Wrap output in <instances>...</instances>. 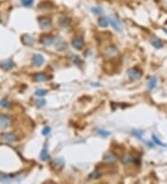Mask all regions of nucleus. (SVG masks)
<instances>
[{"label":"nucleus","mask_w":167,"mask_h":184,"mask_svg":"<svg viewBox=\"0 0 167 184\" xmlns=\"http://www.w3.org/2000/svg\"><path fill=\"white\" fill-rule=\"evenodd\" d=\"M109 21H110L112 27L114 30L118 31V32H121L122 29H123V27H122V23L120 22V21H119L117 18H110Z\"/></svg>","instance_id":"2"},{"label":"nucleus","mask_w":167,"mask_h":184,"mask_svg":"<svg viewBox=\"0 0 167 184\" xmlns=\"http://www.w3.org/2000/svg\"><path fill=\"white\" fill-rule=\"evenodd\" d=\"M35 80L37 81V82H45L47 80V76L46 74H43V73H39V74H36V76H35Z\"/></svg>","instance_id":"14"},{"label":"nucleus","mask_w":167,"mask_h":184,"mask_svg":"<svg viewBox=\"0 0 167 184\" xmlns=\"http://www.w3.org/2000/svg\"><path fill=\"white\" fill-rule=\"evenodd\" d=\"M63 165H64V161L62 158L55 159L52 163V166L54 168H61V167H63Z\"/></svg>","instance_id":"13"},{"label":"nucleus","mask_w":167,"mask_h":184,"mask_svg":"<svg viewBox=\"0 0 167 184\" xmlns=\"http://www.w3.org/2000/svg\"><path fill=\"white\" fill-rule=\"evenodd\" d=\"M97 133L99 136L103 137V138H106V137H108V136L111 135V132H110V131H107V130H101V129L97 130Z\"/></svg>","instance_id":"20"},{"label":"nucleus","mask_w":167,"mask_h":184,"mask_svg":"<svg viewBox=\"0 0 167 184\" xmlns=\"http://www.w3.org/2000/svg\"><path fill=\"white\" fill-rule=\"evenodd\" d=\"M0 105H1L2 107H4V108H9L10 106V104L9 103V102L6 101V100H2L1 102H0Z\"/></svg>","instance_id":"30"},{"label":"nucleus","mask_w":167,"mask_h":184,"mask_svg":"<svg viewBox=\"0 0 167 184\" xmlns=\"http://www.w3.org/2000/svg\"><path fill=\"white\" fill-rule=\"evenodd\" d=\"M21 41L23 42L24 45H28V46H31V45L33 44V38H32L31 36H29V35H24V36H22Z\"/></svg>","instance_id":"11"},{"label":"nucleus","mask_w":167,"mask_h":184,"mask_svg":"<svg viewBox=\"0 0 167 184\" xmlns=\"http://www.w3.org/2000/svg\"><path fill=\"white\" fill-rule=\"evenodd\" d=\"M132 134L134 135V136H136L137 138H139V139H142V135H143V131H139V130H133V132H132Z\"/></svg>","instance_id":"24"},{"label":"nucleus","mask_w":167,"mask_h":184,"mask_svg":"<svg viewBox=\"0 0 167 184\" xmlns=\"http://www.w3.org/2000/svg\"><path fill=\"white\" fill-rule=\"evenodd\" d=\"M97 22H98V25L100 27H107L109 25V23H110L109 20L106 19V18H100Z\"/></svg>","instance_id":"18"},{"label":"nucleus","mask_w":167,"mask_h":184,"mask_svg":"<svg viewBox=\"0 0 167 184\" xmlns=\"http://www.w3.org/2000/svg\"><path fill=\"white\" fill-rule=\"evenodd\" d=\"M131 161H132V158H131V156L128 155H123V158H122V162H123V164H128V163H130Z\"/></svg>","instance_id":"23"},{"label":"nucleus","mask_w":167,"mask_h":184,"mask_svg":"<svg viewBox=\"0 0 167 184\" xmlns=\"http://www.w3.org/2000/svg\"><path fill=\"white\" fill-rule=\"evenodd\" d=\"M1 65L5 70H9L13 67V63L11 60H6V61H3V63H1Z\"/></svg>","instance_id":"17"},{"label":"nucleus","mask_w":167,"mask_h":184,"mask_svg":"<svg viewBox=\"0 0 167 184\" xmlns=\"http://www.w3.org/2000/svg\"><path fill=\"white\" fill-rule=\"evenodd\" d=\"M156 85H157V78L153 76V77H151V78L150 79V81H149V84H148V88H149V90L154 89L155 86H156Z\"/></svg>","instance_id":"16"},{"label":"nucleus","mask_w":167,"mask_h":184,"mask_svg":"<svg viewBox=\"0 0 167 184\" xmlns=\"http://www.w3.org/2000/svg\"><path fill=\"white\" fill-rule=\"evenodd\" d=\"M41 43L45 46H50L54 43V37L51 36H44L41 38Z\"/></svg>","instance_id":"9"},{"label":"nucleus","mask_w":167,"mask_h":184,"mask_svg":"<svg viewBox=\"0 0 167 184\" xmlns=\"http://www.w3.org/2000/svg\"><path fill=\"white\" fill-rule=\"evenodd\" d=\"M33 1H35V0H21V3L26 7H30V6H32Z\"/></svg>","instance_id":"29"},{"label":"nucleus","mask_w":167,"mask_h":184,"mask_svg":"<svg viewBox=\"0 0 167 184\" xmlns=\"http://www.w3.org/2000/svg\"><path fill=\"white\" fill-rule=\"evenodd\" d=\"M72 45H73V47H74V48H76V49H81V48H83V47H84V45H85V42H84V40H83L82 38H80V37H75V38L72 41Z\"/></svg>","instance_id":"5"},{"label":"nucleus","mask_w":167,"mask_h":184,"mask_svg":"<svg viewBox=\"0 0 167 184\" xmlns=\"http://www.w3.org/2000/svg\"><path fill=\"white\" fill-rule=\"evenodd\" d=\"M47 93V91L45 90V89H38V90L36 91V95L38 96V97H43V96H45Z\"/></svg>","instance_id":"22"},{"label":"nucleus","mask_w":167,"mask_h":184,"mask_svg":"<svg viewBox=\"0 0 167 184\" xmlns=\"http://www.w3.org/2000/svg\"><path fill=\"white\" fill-rule=\"evenodd\" d=\"M49 133H50V128H49L48 127H46V128L43 129V131H42V134H43L44 136H47Z\"/></svg>","instance_id":"31"},{"label":"nucleus","mask_w":167,"mask_h":184,"mask_svg":"<svg viewBox=\"0 0 167 184\" xmlns=\"http://www.w3.org/2000/svg\"><path fill=\"white\" fill-rule=\"evenodd\" d=\"M3 139L6 141H9V142H12V141L16 140V137L12 133H4L3 134Z\"/></svg>","instance_id":"15"},{"label":"nucleus","mask_w":167,"mask_h":184,"mask_svg":"<svg viewBox=\"0 0 167 184\" xmlns=\"http://www.w3.org/2000/svg\"><path fill=\"white\" fill-rule=\"evenodd\" d=\"M9 126V118L6 115H0V128H6Z\"/></svg>","instance_id":"8"},{"label":"nucleus","mask_w":167,"mask_h":184,"mask_svg":"<svg viewBox=\"0 0 167 184\" xmlns=\"http://www.w3.org/2000/svg\"><path fill=\"white\" fill-rule=\"evenodd\" d=\"M152 140H153V141H154V143H156V144H158V145H161V146H163V147H165V144H163L155 135H152Z\"/></svg>","instance_id":"26"},{"label":"nucleus","mask_w":167,"mask_h":184,"mask_svg":"<svg viewBox=\"0 0 167 184\" xmlns=\"http://www.w3.org/2000/svg\"><path fill=\"white\" fill-rule=\"evenodd\" d=\"M39 25L42 29L46 30L51 26V21L48 18H39Z\"/></svg>","instance_id":"4"},{"label":"nucleus","mask_w":167,"mask_h":184,"mask_svg":"<svg viewBox=\"0 0 167 184\" xmlns=\"http://www.w3.org/2000/svg\"><path fill=\"white\" fill-rule=\"evenodd\" d=\"M69 24H70V20L69 19H62L60 21V25L62 27H67Z\"/></svg>","instance_id":"27"},{"label":"nucleus","mask_w":167,"mask_h":184,"mask_svg":"<svg viewBox=\"0 0 167 184\" xmlns=\"http://www.w3.org/2000/svg\"><path fill=\"white\" fill-rule=\"evenodd\" d=\"M128 76L132 80H139L142 76V72L138 68H131L128 70Z\"/></svg>","instance_id":"1"},{"label":"nucleus","mask_w":167,"mask_h":184,"mask_svg":"<svg viewBox=\"0 0 167 184\" xmlns=\"http://www.w3.org/2000/svg\"><path fill=\"white\" fill-rule=\"evenodd\" d=\"M103 160L108 164H114L116 162V156L112 152H106L103 155Z\"/></svg>","instance_id":"3"},{"label":"nucleus","mask_w":167,"mask_h":184,"mask_svg":"<svg viewBox=\"0 0 167 184\" xmlns=\"http://www.w3.org/2000/svg\"><path fill=\"white\" fill-rule=\"evenodd\" d=\"M117 53H118V51H117L116 48L113 46H111V47L107 48V49H106V55L108 57H114L117 55Z\"/></svg>","instance_id":"12"},{"label":"nucleus","mask_w":167,"mask_h":184,"mask_svg":"<svg viewBox=\"0 0 167 184\" xmlns=\"http://www.w3.org/2000/svg\"><path fill=\"white\" fill-rule=\"evenodd\" d=\"M40 158H41V160H43V161H48V160L50 159V156H49V155H48V151H47V144H45V146H44V148H43V150H42V151H41Z\"/></svg>","instance_id":"10"},{"label":"nucleus","mask_w":167,"mask_h":184,"mask_svg":"<svg viewBox=\"0 0 167 184\" xmlns=\"http://www.w3.org/2000/svg\"><path fill=\"white\" fill-rule=\"evenodd\" d=\"M11 179L12 178L9 175L0 174V181H2V182H9V181H11Z\"/></svg>","instance_id":"19"},{"label":"nucleus","mask_w":167,"mask_h":184,"mask_svg":"<svg viewBox=\"0 0 167 184\" xmlns=\"http://www.w3.org/2000/svg\"><path fill=\"white\" fill-rule=\"evenodd\" d=\"M92 12L97 14V15H99V14H102L103 13V9L100 8V7H95L92 9Z\"/></svg>","instance_id":"21"},{"label":"nucleus","mask_w":167,"mask_h":184,"mask_svg":"<svg viewBox=\"0 0 167 184\" xmlns=\"http://www.w3.org/2000/svg\"><path fill=\"white\" fill-rule=\"evenodd\" d=\"M32 63L36 66H41L44 63V58L40 54H36L32 57Z\"/></svg>","instance_id":"6"},{"label":"nucleus","mask_w":167,"mask_h":184,"mask_svg":"<svg viewBox=\"0 0 167 184\" xmlns=\"http://www.w3.org/2000/svg\"><path fill=\"white\" fill-rule=\"evenodd\" d=\"M0 21H1V18H0Z\"/></svg>","instance_id":"32"},{"label":"nucleus","mask_w":167,"mask_h":184,"mask_svg":"<svg viewBox=\"0 0 167 184\" xmlns=\"http://www.w3.org/2000/svg\"><path fill=\"white\" fill-rule=\"evenodd\" d=\"M46 104V101L45 100H37L36 101V106H37L38 108L43 107Z\"/></svg>","instance_id":"25"},{"label":"nucleus","mask_w":167,"mask_h":184,"mask_svg":"<svg viewBox=\"0 0 167 184\" xmlns=\"http://www.w3.org/2000/svg\"><path fill=\"white\" fill-rule=\"evenodd\" d=\"M100 176H101V174H100L97 170H96V171H94L92 174H90V178H98Z\"/></svg>","instance_id":"28"},{"label":"nucleus","mask_w":167,"mask_h":184,"mask_svg":"<svg viewBox=\"0 0 167 184\" xmlns=\"http://www.w3.org/2000/svg\"><path fill=\"white\" fill-rule=\"evenodd\" d=\"M150 44H151L155 48H162V46H163L161 40L160 38H158L157 36H153L150 38Z\"/></svg>","instance_id":"7"}]
</instances>
